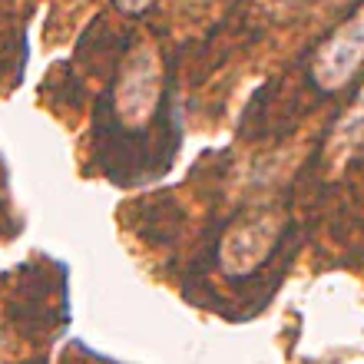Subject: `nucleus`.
I'll return each instance as SVG.
<instances>
[{"label": "nucleus", "mask_w": 364, "mask_h": 364, "mask_svg": "<svg viewBox=\"0 0 364 364\" xmlns=\"http://www.w3.org/2000/svg\"><path fill=\"white\" fill-rule=\"evenodd\" d=\"M159 90H163V63L156 57V50H136L133 57L126 60V67L119 70V80H116V116L126 126L149 123V116L159 106Z\"/></svg>", "instance_id": "1"}, {"label": "nucleus", "mask_w": 364, "mask_h": 364, "mask_svg": "<svg viewBox=\"0 0 364 364\" xmlns=\"http://www.w3.org/2000/svg\"><path fill=\"white\" fill-rule=\"evenodd\" d=\"M282 232V222L272 212H252L239 219L219 242V269L229 278L252 275L272 255Z\"/></svg>", "instance_id": "2"}, {"label": "nucleus", "mask_w": 364, "mask_h": 364, "mask_svg": "<svg viewBox=\"0 0 364 364\" xmlns=\"http://www.w3.org/2000/svg\"><path fill=\"white\" fill-rule=\"evenodd\" d=\"M364 67V7L355 17H348L331 37L315 50L311 60V80L321 90L335 93Z\"/></svg>", "instance_id": "3"}, {"label": "nucleus", "mask_w": 364, "mask_h": 364, "mask_svg": "<svg viewBox=\"0 0 364 364\" xmlns=\"http://www.w3.org/2000/svg\"><path fill=\"white\" fill-rule=\"evenodd\" d=\"M361 139H364V90L358 93V100L351 103V109L341 116V123L335 126L331 146H335L338 153H351Z\"/></svg>", "instance_id": "4"}, {"label": "nucleus", "mask_w": 364, "mask_h": 364, "mask_svg": "<svg viewBox=\"0 0 364 364\" xmlns=\"http://www.w3.org/2000/svg\"><path fill=\"white\" fill-rule=\"evenodd\" d=\"M113 4L123 10V14H143V10L149 7L153 0H113Z\"/></svg>", "instance_id": "5"}]
</instances>
